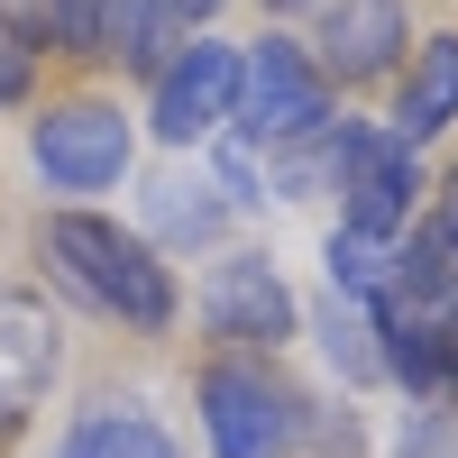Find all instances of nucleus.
<instances>
[{"label": "nucleus", "instance_id": "1a4fd4ad", "mask_svg": "<svg viewBox=\"0 0 458 458\" xmlns=\"http://www.w3.org/2000/svg\"><path fill=\"white\" fill-rule=\"evenodd\" d=\"M55 376H64V321L37 293L0 284V431H19L28 412L47 403Z\"/></svg>", "mask_w": 458, "mask_h": 458}, {"label": "nucleus", "instance_id": "f257e3e1", "mask_svg": "<svg viewBox=\"0 0 458 458\" xmlns=\"http://www.w3.org/2000/svg\"><path fill=\"white\" fill-rule=\"evenodd\" d=\"M37 248H47V276L73 302L110 312L120 330H138V339H165L174 330V266L147 248L138 229H120L110 211H47Z\"/></svg>", "mask_w": 458, "mask_h": 458}, {"label": "nucleus", "instance_id": "f03ea898", "mask_svg": "<svg viewBox=\"0 0 458 458\" xmlns=\"http://www.w3.org/2000/svg\"><path fill=\"white\" fill-rule=\"evenodd\" d=\"M330 110H339V92L321 83V64H312V47H302V37L266 28L257 47L239 55V110H229L239 147H257V157L312 147V138H330Z\"/></svg>", "mask_w": 458, "mask_h": 458}, {"label": "nucleus", "instance_id": "20e7f679", "mask_svg": "<svg viewBox=\"0 0 458 458\" xmlns=\"http://www.w3.org/2000/svg\"><path fill=\"white\" fill-rule=\"evenodd\" d=\"M193 403H202V440L211 458H293L302 440V394L276 376V358H211L193 376Z\"/></svg>", "mask_w": 458, "mask_h": 458}, {"label": "nucleus", "instance_id": "9b49d317", "mask_svg": "<svg viewBox=\"0 0 458 458\" xmlns=\"http://www.w3.org/2000/svg\"><path fill=\"white\" fill-rule=\"evenodd\" d=\"M193 47V19H183V0H110L101 10V37H92V55H110L120 73H157Z\"/></svg>", "mask_w": 458, "mask_h": 458}, {"label": "nucleus", "instance_id": "9d476101", "mask_svg": "<svg viewBox=\"0 0 458 458\" xmlns=\"http://www.w3.org/2000/svg\"><path fill=\"white\" fill-rule=\"evenodd\" d=\"M458 120V28H440V37H422V47L403 55V73H394V138L403 147H431L440 129Z\"/></svg>", "mask_w": 458, "mask_h": 458}, {"label": "nucleus", "instance_id": "f3484780", "mask_svg": "<svg viewBox=\"0 0 458 458\" xmlns=\"http://www.w3.org/2000/svg\"><path fill=\"white\" fill-rule=\"evenodd\" d=\"M101 10H110V0H47V47H55V55H92Z\"/></svg>", "mask_w": 458, "mask_h": 458}, {"label": "nucleus", "instance_id": "39448f33", "mask_svg": "<svg viewBox=\"0 0 458 458\" xmlns=\"http://www.w3.org/2000/svg\"><path fill=\"white\" fill-rule=\"evenodd\" d=\"M28 165L47 174V193H110L138 165V129L120 101L73 92V101H47L28 120Z\"/></svg>", "mask_w": 458, "mask_h": 458}, {"label": "nucleus", "instance_id": "2eb2a0df", "mask_svg": "<svg viewBox=\"0 0 458 458\" xmlns=\"http://www.w3.org/2000/svg\"><path fill=\"white\" fill-rule=\"evenodd\" d=\"M312 330H321V358L349 376V386H376V330H367V312L358 302H339V293H321V312H312Z\"/></svg>", "mask_w": 458, "mask_h": 458}, {"label": "nucleus", "instance_id": "412c9836", "mask_svg": "<svg viewBox=\"0 0 458 458\" xmlns=\"http://www.w3.org/2000/svg\"><path fill=\"white\" fill-rule=\"evenodd\" d=\"M422 229H431L440 248H458V165L440 174V193H431V220H422Z\"/></svg>", "mask_w": 458, "mask_h": 458}, {"label": "nucleus", "instance_id": "7ed1b4c3", "mask_svg": "<svg viewBox=\"0 0 458 458\" xmlns=\"http://www.w3.org/2000/svg\"><path fill=\"white\" fill-rule=\"evenodd\" d=\"M330 193H339V229L394 248L412 229V202L431 193L422 147H403L386 120H330Z\"/></svg>", "mask_w": 458, "mask_h": 458}, {"label": "nucleus", "instance_id": "5701e85b", "mask_svg": "<svg viewBox=\"0 0 458 458\" xmlns=\"http://www.w3.org/2000/svg\"><path fill=\"white\" fill-rule=\"evenodd\" d=\"M266 10H276V19H293V10H312V0H266Z\"/></svg>", "mask_w": 458, "mask_h": 458}, {"label": "nucleus", "instance_id": "ddd939ff", "mask_svg": "<svg viewBox=\"0 0 458 458\" xmlns=\"http://www.w3.org/2000/svg\"><path fill=\"white\" fill-rule=\"evenodd\" d=\"M55 458H183V449L165 440V422H157L147 403H92L83 422L64 431Z\"/></svg>", "mask_w": 458, "mask_h": 458}, {"label": "nucleus", "instance_id": "a211bd4d", "mask_svg": "<svg viewBox=\"0 0 458 458\" xmlns=\"http://www.w3.org/2000/svg\"><path fill=\"white\" fill-rule=\"evenodd\" d=\"M0 47L47 55V0H0Z\"/></svg>", "mask_w": 458, "mask_h": 458}, {"label": "nucleus", "instance_id": "dca6fc26", "mask_svg": "<svg viewBox=\"0 0 458 458\" xmlns=\"http://www.w3.org/2000/svg\"><path fill=\"white\" fill-rule=\"evenodd\" d=\"M394 458H458V403H412Z\"/></svg>", "mask_w": 458, "mask_h": 458}, {"label": "nucleus", "instance_id": "6e6552de", "mask_svg": "<svg viewBox=\"0 0 458 458\" xmlns=\"http://www.w3.org/2000/svg\"><path fill=\"white\" fill-rule=\"evenodd\" d=\"M321 28H312V64H321V83H386V73H403L412 55V19H403V0H312Z\"/></svg>", "mask_w": 458, "mask_h": 458}, {"label": "nucleus", "instance_id": "4be33fe9", "mask_svg": "<svg viewBox=\"0 0 458 458\" xmlns=\"http://www.w3.org/2000/svg\"><path fill=\"white\" fill-rule=\"evenodd\" d=\"M183 19H193V28H211V19H220V0H183Z\"/></svg>", "mask_w": 458, "mask_h": 458}, {"label": "nucleus", "instance_id": "f8f14e48", "mask_svg": "<svg viewBox=\"0 0 458 458\" xmlns=\"http://www.w3.org/2000/svg\"><path fill=\"white\" fill-rule=\"evenodd\" d=\"M220 229H229L220 183H183V174H165L157 193H147V229H138V239L165 257V248H211Z\"/></svg>", "mask_w": 458, "mask_h": 458}, {"label": "nucleus", "instance_id": "6ab92c4d", "mask_svg": "<svg viewBox=\"0 0 458 458\" xmlns=\"http://www.w3.org/2000/svg\"><path fill=\"white\" fill-rule=\"evenodd\" d=\"M431 367H440V403H458V302L431 312Z\"/></svg>", "mask_w": 458, "mask_h": 458}, {"label": "nucleus", "instance_id": "4468645a", "mask_svg": "<svg viewBox=\"0 0 458 458\" xmlns=\"http://www.w3.org/2000/svg\"><path fill=\"white\" fill-rule=\"evenodd\" d=\"M321 266H330V293L367 312V302L386 293V266H394V248H386V239H358V229H330V239H321Z\"/></svg>", "mask_w": 458, "mask_h": 458}, {"label": "nucleus", "instance_id": "aec40b11", "mask_svg": "<svg viewBox=\"0 0 458 458\" xmlns=\"http://www.w3.org/2000/svg\"><path fill=\"white\" fill-rule=\"evenodd\" d=\"M28 92H37V55H28V47H0V110L28 101Z\"/></svg>", "mask_w": 458, "mask_h": 458}, {"label": "nucleus", "instance_id": "0eeeda50", "mask_svg": "<svg viewBox=\"0 0 458 458\" xmlns=\"http://www.w3.org/2000/svg\"><path fill=\"white\" fill-rule=\"evenodd\" d=\"M229 110H239V47H220V37H193L165 73L157 92H147V129L165 147H193V138H220Z\"/></svg>", "mask_w": 458, "mask_h": 458}, {"label": "nucleus", "instance_id": "423d86ee", "mask_svg": "<svg viewBox=\"0 0 458 458\" xmlns=\"http://www.w3.org/2000/svg\"><path fill=\"white\" fill-rule=\"evenodd\" d=\"M202 330L220 339L229 358H276L284 339L302 330V302H293V284L276 276L266 248H229L202 276Z\"/></svg>", "mask_w": 458, "mask_h": 458}]
</instances>
